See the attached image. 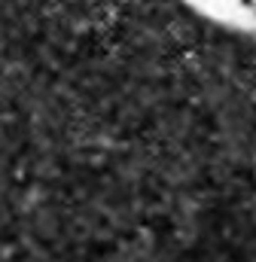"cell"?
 <instances>
[{"label":"cell","instance_id":"cell-1","mask_svg":"<svg viewBox=\"0 0 256 262\" xmlns=\"http://www.w3.org/2000/svg\"><path fill=\"white\" fill-rule=\"evenodd\" d=\"M201 18L250 34L256 31V0H183Z\"/></svg>","mask_w":256,"mask_h":262}]
</instances>
